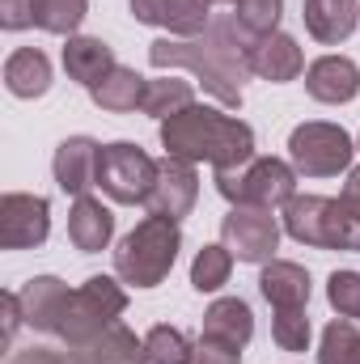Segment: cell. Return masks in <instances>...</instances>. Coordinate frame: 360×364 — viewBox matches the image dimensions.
Listing matches in <instances>:
<instances>
[{"label":"cell","mask_w":360,"mask_h":364,"mask_svg":"<svg viewBox=\"0 0 360 364\" xmlns=\"http://www.w3.org/2000/svg\"><path fill=\"white\" fill-rule=\"evenodd\" d=\"M255 47H259V38L233 13H216L199 38L149 43V64L157 73H174V68L191 73L225 110H238L246 77H255Z\"/></svg>","instance_id":"1"},{"label":"cell","mask_w":360,"mask_h":364,"mask_svg":"<svg viewBox=\"0 0 360 364\" xmlns=\"http://www.w3.org/2000/svg\"><path fill=\"white\" fill-rule=\"evenodd\" d=\"M162 149L179 161H208L212 170H238L255 157V127L225 106L191 102L186 110L162 119Z\"/></svg>","instance_id":"2"},{"label":"cell","mask_w":360,"mask_h":364,"mask_svg":"<svg viewBox=\"0 0 360 364\" xmlns=\"http://www.w3.org/2000/svg\"><path fill=\"white\" fill-rule=\"evenodd\" d=\"M182 250V229L170 216H144L119 246H115V275L132 288L166 284Z\"/></svg>","instance_id":"3"},{"label":"cell","mask_w":360,"mask_h":364,"mask_svg":"<svg viewBox=\"0 0 360 364\" xmlns=\"http://www.w3.org/2000/svg\"><path fill=\"white\" fill-rule=\"evenodd\" d=\"M127 309V288L119 275H90L81 288H68L64 305H60V318H55V339L64 348H90L93 339L115 326Z\"/></svg>","instance_id":"4"},{"label":"cell","mask_w":360,"mask_h":364,"mask_svg":"<svg viewBox=\"0 0 360 364\" xmlns=\"http://www.w3.org/2000/svg\"><path fill=\"white\" fill-rule=\"evenodd\" d=\"M297 170L280 157H250L238 170H216V191L229 208H284L297 195Z\"/></svg>","instance_id":"5"},{"label":"cell","mask_w":360,"mask_h":364,"mask_svg":"<svg viewBox=\"0 0 360 364\" xmlns=\"http://www.w3.org/2000/svg\"><path fill=\"white\" fill-rule=\"evenodd\" d=\"M352 157H356V140L339 123L309 119L297 123L288 136V161L301 178H339L352 170Z\"/></svg>","instance_id":"6"},{"label":"cell","mask_w":360,"mask_h":364,"mask_svg":"<svg viewBox=\"0 0 360 364\" xmlns=\"http://www.w3.org/2000/svg\"><path fill=\"white\" fill-rule=\"evenodd\" d=\"M157 166L136 140H110L102 144V161H97V186L123 203V208H136V203H149L153 195V182H157Z\"/></svg>","instance_id":"7"},{"label":"cell","mask_w":360,"mask_h":364,"mask_svg":"<svg viewBox=\"0 0 360 364\" xmlns=\"http://www.w3.org/2000/svg\"><path fill=\"white\" fill-rule=\"evenodd\" d=\"M221 242L233 250L238 263H271L280 250V220L271 208H229L221 220Z\"/></svg>","instance_id":"8"},{"label":"cell","mask_w":360,"mask_h":364,"mask_svg":"<svg viewBox=\"0 0 360 364\" xmlns=\"http://www.w3.org/2000/svg\"><path fill=\"white\" fill-rule=\"evenodd\" d=\"M51 237V203L30 191L0 195V250H38Z\"/></svg>","instance_id":"9"},{"label":"cell","mask_w":360,"mask_h":364,"mask_svg":"<svg viewBox=\"0 0 360 364\" xmlns=\"http://www.w3.org/2000/svg\"><path fill=\"white\" fill-rule=\"evenodd\" d=\"M284 233L314 250H339V208L327 195H292L284 203Z\"/></svg>","instance_id":"10"},{"label":"cell","mask_w":360,"mask_h":364,"mask_svg":"<svg viewBox=\"0 0 360 364\" xmlns=\"http://www.w3.org/2000/svg\"><path fill=\"white\" fill-rule=\"evenodd\" d=\"M199 199V174L191 161H179V157H166L157 166V182H153V195H149V216H170V220H182L191 216Z\"/></svg>","instance_id":"11"},{"label":"cell","mask_w":360,"mask_h":364,"mask_svg":"<svg viewBox=\"0 0 360 364\" xmlns=\"http://www.w3.org/2000/svg\"><path fill=\"white\" fill-rule=\"evenodd\" d=\"M97 161H102V144L93 136H68L60 140L55 157H51V174L55 186L73 199L90 195V186H97Z\"/></svg>","instance_id":"12"},{"label":"cell","mask_w":360,"mask_h":364,"mask_svg":"<svg viewBox=\"0 0 360 364\" xmlns=\"http://www.w3.org/2000/svg\"><path fill=\"white\" fill-rule=\"evenodd\" d=\"M305 93L322 106H348L360 97V64L348 55H318L305 68Z\"/></svg>","instance_id":"13"},{"label":"cell","mask_w":360,"mask_h":364,"mask_svg":"<svg viewBox=\"0 0 360 364\" xmlns=\"http://www.w3.org/2000/svg\"><path fill=\"white\" fill-rule=\"evenodd\" d=\"M305 34L322 47H339L356 34L360 26V0H305L301 4Z\"/></svg>","instance_id":"14"},{"label":"cell","mask_w":360,"mask_h":364,"mask_svg":"<svg viewBox=\"0 0 360 364\" xmlns=\"http://www.w3.org/2000/svg\"><path fill=\"white\" fill-rule=\"evenodd\" d=\"M259 292H263V301L271 309H305L309 292H314V279L292 259H271L259 272Z\"/></svg>","instance_id":"15"},{"label":"cell","mask_w":360,"mask_h":364,"mask_svg":"<svg viewBox=\"0 0 360 364\" xmlns=\"http://www.w3.org/2000/svg\"><path fill=\"white\" fill-rule=\"evenodd\" d=\"M64 73H68V81H77V85H85L93 90L97 81H106L115 68H119V60H115V47L110 43H102V38H93V34H73L68 43H64Z\"/></svg>","instance_id":"16"},{"label":"cell","mask_w":360,"mask_h":364,"mask_svg":"<svg viewBox=\"0 0 360 364\" xmlns=\"http://www.w3.org/2000/svg\"><path fill=\"white\" fill-rule=\"evenodd\" d=\"M115 237V212L93 199V195H81L73 199V212H68V242L81 250V255H102Z\"/></svg>","instance_id":"17"},{"label":"cell","mask_w":360,"mask_h":364,"mask_svg":"<svg viewBox=\"0 0 360 364\" xmlns=\"http://www.w3.org/2000/svg\"><path fill=\"white\" fill-rule=\"evenodd\" d=\"M301 73H305V55H301V47H297L292 34L275 30L268 38H259V47H255V77H259V81L288 85V81H297Z\"/></svg>","instance_id":"18"},{"label":"cell","mask_w":360,"mask_h":364,"mask_svg":"<svg viewBox=\"0 0 360 364\" xmlns=\"http://www.w3.org/2000/svg\"><path fill=\"white\" fill-rule=\"evenodd\" d=\"M51 60L38 51V47H17L9 60H4V90L21 102H34L51 90Z\"/></svg>","instance_id":"19"},{"label":"cell","mask_w":360,"mask_h":364,"mask_svg":"<svg viewBox=\"0 0 360 364\" xmlns=\"http://www.w3.org/2000/svg\"><path fill=\"white\" fill-rule=\"evenodd\" d=\"M64 296H68V284H64L60 275H34V279H26V288H21L26 326H34L38 335H51V331H55V318H60Z\"/></svg>","instance_id":"20"},{"label":"cell","mask_w":360,"mask_h":364,"mask_svg":"<svg viewBox=\"0 0 360 364\" xmlns=\"http://www.w3.org/2000/svg\"><path fill=\"white\" fill-rule=\"evenodd\" d=\"M203 335L225 339L233 348H246L255 339V314H250V305L242 296H216L203 309Z\"/></svg>","instance_id":"21"},{"label":"cell","mask_w":360,"mask_h":364,"mask_svg":"<svg viewBox=\"0 0 360 364\" xmlns=\"http://www.w3.org/2000/svg\"><path fill=\"white\" fill-rule=\"evenodd\" d=\"M144 85H149V77H140L136 68L119 64L106 81H97V85H93L90 97H93V106H97V110H106V114H132V110H140Z\"/></svg>","instance_id":"22"},{"label":"cell","mask_w":360,"mask_h":364,"mask_svg":"<svg viewBox=\"0 0 360 364\" xmlns=\"http://www.w3.org/2000/svg\"><path fill=\"white\" fill-rule=\"evenodd\" d=\"M81 356L90 364H149V348H144V339H136V331L115 322L93 339L90 348H81Z\"/></svg>","instance_id":"23"},{"label":"cell","mask_w":360,"mask_h":364,"mask_svg":"<svg viewBox=\"0 0 360 364\" xmlns=\"http://www.w3.org/2000/svg\"><path fill=\"white\" fill-rule=\"evenodd\" d=\"M216 0H162L157 9V26L170 30V38H199L212 26Z\"/></svg>","instance_id":"24"},{"label":"cell","mask_w":360,"mask_h":364,"mask_svg":"<svg viewBox=\"0 0 360 364\" xmlns=\"http://www.w3.org/2000/svg\"><path fill=\"white\" fill-rule=\"evenodd\" d=\"M195 102V85L191 81H182V77H153L149 85H144V97H140V110L149 114V119H170V114H179Z\"/></svg>","instance_id":"25"},{"label":"cell","mask_w":360,"mask_h":364,"mask_svg":"<svg viewBox=\"0 0 360 364\" xmlns=\"http://www.w3.org/2000/svg\"><path fill=\"white\" fill-rule=\"evenodd\" d=\"M229 275H233V250L225 242H212L191 263V288L195 292H221L229 284Z\"/></svg>","instance_id":"26"},{"label":"cell","mask_w":360,"mask_h":364,"mask_svg":"<svg viewBox=\"0 0 360 364\" xmlns=\"http://www.w3.org/2000/svg\"><path fill=\"white\" fill-rule=\"evenodd\" d=\"M85 17H90V0H34V26L47 34L73 38Z\"/></svg>","instance_id":"27"},{"label":"cell","mask_w":360,"mask_h":364,"mask_svg":"<svg viewBox=\"0 0 360 364\" xmlns=\"http://www.w3.org/2000/svg\"><path fill=\"white\" fill-rule=\"evenodd\" d=\"M318 364H360V331L352 318H335L322 331Z\"/></svg>","instance_id":"28"},{"label":"cell","mask_w":360,"mask_h":364,"mask_svg":"<svg viewBox=\"0 0 360 364\" xmlns=\"http://www.w3.org/2000/svg\"><path fill=\"white\" fill-rule=\"evenodd\" d=\"M144 348H149V364H191V356H195V343L186 339V331L170 326V322H157L144 335Z\"/></svg>","instance_id":"29"},{"label":"cell","mask_w":360,"mask_h":364,"mask_svg":"<svg viewBox=\"0 0 360 364\" xmlns=\"http://www.w3.org/2000/svg\"><path fill=\"white\" fill-rule=\"evenodd\" d=\"M335 208H339V250L360 255V166L348 170V178H344V191H339Z\"/></svg>","instance_id":"30"},{"label":"cell","mask_w":360,"mask_h":364,"mask_svg":"<svg viewBox=\"0 0 360 364\" xmlns=\"http://www.w3.org/2000/svg\"><path fill=\"white\" fill-rule=\"evenodd\" d=\"M309 335H314V326H309V314H305V309H275V318H271V339H275L280 352H288V356L309 352Z\"/></svg>","instance_id":"31"},{"label":"cell","mask_w":360,"mask_h":364,"mask_svg":"<svg viewBox=\"0 0 360 364\" xmlns=\"http://www.w3.org/2000/svg\"><path fill=\"white\" fill-rule=\"evenodd\" d=\"M233 17H238L255 38H268V34L280 30L284 0H238V4H233Z\"/></svg>","instance_id":"32"},{"label":"cell","mask_w":360,"mask_h":364,"mask_svg":"<svg viewBox=\"0 0 360 364\" xmlns=\"http://www.w3.org/2000/svg\"><path fill=\"white\" fill-rule=\"evenodd\" d=\"M327 301L339 318H360V272H331L327 279Z\"/></svg>","instance_id":"33"},{"label":"cell","mask_w":360,"mask_h":364,"mask_svg":"<svg viewBox=\"0 0 360 364\" xmlns=\"http://www.w3.org/2000/svg\"><path fill=\"white\" fill-rule=\"evenodd\" d=\"M4 364H90L77 348H43V343H30L21 352H9Z\"/></svg>","instance_id":"34"},{"label":"cell","mask_w":360,"mask_h":364,"mask_svg":"<svg viewBox=\"0 0 360 364\" xmlns=\"http://www.w3.org/2000/svg\"><path fill=\"white\" fill-rule=\"evenodd\" d=\"M191 364H242V348H233L225 339H212V335H199Z\"/></svg>","instance_id":"35"},{"label":"cell","mask_w":360,"mask_h":364,"mask_svg":"<svg viewBox=\"0 0 360 364\" xmlns=\"http://www.w3.org/2000/svg\"><path fill=\"white\" fill-rule=\"evenodd\" d=\"M0 343L9 348L13 343V335L26 326V309H21V292H0Z\"/></svg>","instance_id":"36"},{"label":"cell","mask_w":360,"mask_h":364,"mask_svg":"<svg viewBox=\"0 0 360 364\" xmlns=\"http://www.w3.org/2000/svg\"><path fill=\"white\" fill-rule=\"evenodd\" d=\"M34 26V0H0V30H30Z\"/></svg>","instance_id":"37"},{"label":"cell","mask_w":360,"mask_h":364,"mask_svg":"<svg viewBox=\"0 0 360 364\" xmlns=\"http://www.w3.org/2000/svg\"><path fill=\"white\" fill-rule=\"evenodd\" d=\"M132 4V17L140 21V26H157V9H162V0H127Z\"/></svg>","instance_id":"38"},{"label":"cell","mask_w":360,"mask_h":364,"mask_svg":"<svg viewBox=\"0 0 360 364\" xmlns=\"http://www.w3.org/2000/svg\"><path fill=\"white\" fill-rule=\"evenodd\" d=\"M216 4H229V9H233V4H238V0H216Z\"/></svg>","instance_id":"39"},{"label":"cell","mask_w":360,"mask_h":364,"mask_svg":"<svg viewBox=\"0 0 360 364\" xmlns=\"http://www.w3.org/2000/svg\"><path fill=\"white\" fill-rule=\"evenodd\" d=\"M356 153H360V140H356Z\"/></svg>","instance_id":"40"}]
</instances>
